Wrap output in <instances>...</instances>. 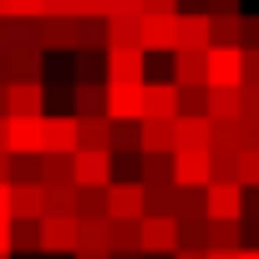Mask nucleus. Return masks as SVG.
<instances>
[{
	"mask_svg": "<svg viewBox=\"0 0 259 259\" xmlns=\"http://www.w3.org/2000/svg\"><path fill=\"white\" fill-rule=\"evenodd\" d=\"M138 254H143V259H173V254H178V219H168V213H143V219H138Z\"/></svg>",
	"mask_w": 259,
	"mask_h": 259,
	"instance_id": "nucleus-1",
	"label": "nucleus"
},
{
	"mask_svg": "<svg viewBox=\"0 0 259 259\" xmlns=\"http://www.w3.org/2000/svg\"><path fill=\"white\" fill-rule=\"evenodd\" d=\"M148 213V193L138 178H112L107 183V219H127V224H138Z\"/></svg>",
	"mask_w": 259,
	"mask_h": 259,
	"instance_id": "nucleus-2",
	"label": "nucleus"
},
{
	"mask_svg": "<svg viewBox=\"0 0 259 259\" xmlns=\"http://www.w3.org/2000/svg\"><path fill=\"white\" fill-rule=\"evenodd\" d=\"M239 76H244L239 46H208L203 51V87H239Z\"/></svg>",
	"mask_w": 259,
	"mask_h": 259,
	"instance_id": "nucleus-3",
	"label": "nucleus"
},
{
	"mask_svg": "<svg viewBox=\"0 0 259 259\" xmlns=\"http://www.w3.org/2000/svg\"><path fill=\"white\" fill-rule=\"evenodd\" d=\"M112 153H87V148H76L71 153V183L76 188H107L112 183Z\"/></svg>",
	"mask_w": 259,
	"mask_h": 259,
	"instance_id": "nucleus-4",
	"label": "nucleus"
},
{
	"mask_svg": "<svg viewBox=\"0 0 259 259\" xmlns=\"http://www.w3.org/2000/svg\"><path fill=\"white\" fill-rule=\"evenodd\" d=\"M107 122H143V81H107Z\"/></svg>",
	"mask_w": 259,
	"mask_h": 259,
	"instance_id": "nucleus-5",
	"label": "nucleus"
},
{
	"mask_svg": "<svg viewBox=\"0 0 259 259\" xmlns=\"http://www.w3.org/2000/svg\"><path fill=\"white\" fill-rule=\"evenodd\" d=\"M36 229H41V254H76V219L71 213H46Z\"/></svg>",
	"mask_w": 259,
	"mask_h": 259,
	"instance_id": "nucleus-6",
	"label": "nucleus"
},
{
	"mask_svg": "<svg viewBox=\"0 0 259 259\" xmlns=\"http://www.w3.org/2000/svg\"><path fill=\"white\" fill-rule=\"evenodd\" d=\"M173 31H178V16H143V31H138L143 56H173Z\"/></svg>",
	"mask_w": 259,
	"mask_h": 259,
	"instance_id": "nucleus-7",
	"label": "nucleus"
},
{
	"mask_svg": "<svg viewBox=\"0 0 259 259\" xmlns=\"http://www.w3.org/2000/svg\"><path fill=\"white\" fill-rule=\"evenodd\" d=\"M36 46L41 51H76V16H41Z\"/></svg>",
	"mask_w": 259,
	"mask_h": 259,
	"instance_id": "nucleus-8",
	"label": "nucleus"
},
{
	"mask_svg": "<svg viewBox=\"0 0 259 259\" xmlns=\"http://www.w3.org/2000/svg\"><path fill=\"white\" fill-rule=\"evenodd\" d=\"M6 117H46V87L41 81H11L6 87Z\"/></svg>",
	"mask_w": 259,
	"mask_h": 259,
	"instance_id": "nucleus-9",
	"label": "nucleus"
},
{
	"mask_svg": "<svg viewBox=\"0 0 259 259\" xmlns=\"http://www.w3.org/2000/svg\"><path fill=\"white\" fill-rule=\"evenodd\" d=\"M173 117H178V87L143 81V122H173Z\"/></svg>",
	"mask_w": 259,
	"mask_h": 259,
	"instance_id": "nucleus-10",
	"label": "nucleus"
},
{
	"mask_svg": "<svg viewBox=\"0 0 259 259\" xmlns=\"http://www.w3.org/2000/svg\"><path fill=\"white\" fill-rule=\"evenodd\" d=\"M203 219H244V188L239 183H208L203 188Z\"/></svg>",
	"mask_w": 259,
	"mask_h": 259,
	"instance_id": "nucleus-11",
	"label": "nucleus"
},
{
	"mask_svg": "<svg viewBox=\"0 0 259 259\" xmlns=\"http://www.w3.org/2000/svg\"><path fill=\"white\" fill-rule=\"evenodd\" d=\"M173 188H208L213 183V168H208V153H173Z\"/></svg>",
	"mask_w": 259,
	"mask_h": 259,
	"instance_id": "nucleus-12",
	"label": "nucleus"
},
{
	"mask_svg": "<svg viewBox=\"0 0 259 259\" xmlns=\"http://www.w3.org/2000/svg\"><path fill=\"white\" fill-rule=\"evenodd\" d=\"M107 81H148V56L138 46H112L107 51Z\"/></svg>",
	"mask_w": 259,
	"mask_h": 259,
	"instance_id": "nucleus-13",
	"label": "nucleus"
},
{
	"mask_svg": "<svg viewBox=\"0 0 259 259\" xmlns=\"http://www.w3.org/2000/svg\"><path fill=\"white\" fill-rule=\"evenodd\" d=\"M6 153H41V117H6Z\"/></svg>",
	"mask_w": 259,
	"mask_h": 259,
	"instance_id": "nucleus-14",
	"label": "nucleus"
},
{
	"mask_svg": "<svg viewBox=\"0 0 259 259\" xmlns=\"http://www.w3.org/2000/svg\"><path fill=\"white\" fill-rule=\"evenodd\" d=\"M173 51H208V16L203 11H178Z\"/></svg>",
	"mask_w": 259,
	"mask_h": 259,
	"instance_id": "nucleus-15",
	"label": "nucleus"
},
{
	"mask_svg": "<svg viewBox=\"0 0 259 259\" xmlns=\"http://www.w3.org/2000/svg\"><path fill=\"white\" fill-rule=\"evenodd\" d=\"M11 219L41 224L46 219V188L41 183H11Z\"/></svg>",
	"mask_w": 259,
	"mask_h": 259,
	"instance_id": "nucleus-16",
	"label": "nucleus"
},
{
	"mask_svg": "<svg viewBox=\"0 0 259 259\" xmlns=\"http://www.w3.org/2000/svg\"><path fill=\"white\" fill-rule=\"evenodd\" d=\"M41 153H76V117H41Z\"/></svg>",
	"mask_w": 259,
	"mask_h": 259,
	"instance_id": "nucleus-17",
	"label": "nucleus"
},
{
	"mask_svg": "<svg viewBox=\"0 0 259 259\" xmlns=\"http://www.w3.org/2000/svg\"><path fill=\"white\" fill-rule=\"evenodd\" d=\"M173 153H208V117H173Z\"/></svg>",
	"mask_w": 259,
	"mask_h": 259,
	"instance_id": "nucleus-18",
	"label": "nucleus"
},
{
	"mask_svg": "<svg viewBox=\"0 0 259 259\" xmlns=\"http://www.w3.org/2000/svg\"><path fill=\"white\" fill-rule=\"evenodd\" d=\"M76 148H87V153H112V122H107V117H76Z\"/></svg>",
	"mask_w": 259,
	"mask_h": 259,
	"instance_id": "nucleus-19",
	"label": "nucleus"
},
{
	"mask_svg": "<svg viewBox=\"0 0 259 259\" xmlns=\"http://www.w3.org/2000/svg\"><path fill=\"white\" fill-rule=\"evenodd\" d=\"M203 117L208 122H239V87H208Z\"/></svg>",
	"mask_w": 259,
	"mask_h": 259,
	"instance_id": "nucleus-20",
	"label": "nucleus"
},
{
	"mask_svg": "<svg viewBox=\"0 0 259 259\" xmlns=\"http://www.w3.org/2000/svg\"><path fill=\"white\" fill-rule=\"evenodd\" d=\"M138 153H173V122H138Z\"/></svg>",
	"mask_w": 259,
	"mask_h": 259,
	"instance_id": "nucleus-21",
	"label": "nucleus"
},
{
	"mask_svg": "<svg viewBox=\"0 0 259 259\" xmlns=\"http://www.w3.org/2000/svg\"><path fill=\"white\" fill-rule=\"evenodd\" d=\"M71 117H107V81H76V112Z\"/></svg>",
	"mask_w": 259,
	"mask_h": 259,
	"instance_id": "nucleus-22",
	"label": "nucleus"
},
{
	"mask_svg": "<svg viewBox=\"0 0 259 259\" xmlns=\"http://www.w3.org/2000/svg\"><path fill=\"white\" fill-rule=\"evenodd\" d=\"M173 87H203V51H173Z\"/></svg>",
	"mask_w": 259,
	"mask_h": 259,
	"instance_id": "nucleus-23",
	"label": "nucleus"
},
{
	"mask_svg": "<svg viewBox=\"0 0 259 259\" xmlns=\"http://www.w3.org/2000/svg\"><path fill=\"white\" fill-rule=\"evenodd\" d=\"M76 254H107V219H76Z\"/></svg>",
	"mask_w": 259,
	"mask_h": 259,
	"instance_id": "nucleus-24",
	"label": "nucleus"
},
{
	"mask_svg": "<svg viewBox=\"0 0 259 259\" xmlns=\"http://www.w3.org/2000/svg\"><path fill=\"white\" fill-rule=\"evenodd\" d=\"M208 249H244V229L239 219H208Z\"/></svg>",
	"mask_w": 259,
	"mask_h": 259,
	"instance_id": "nucleus-25",
	"label": "nucleus"
},
{
	"mask_svg": "<svg viewBox=\"0 0 259 259\" xmlns=\"http://www.w3.org/2000/svg\"><path fill=\"white\" fill-rule=\"evenodd\" d=\"M138 31H143V16H112L107 21V51L112 46H138ZM143 51V46H138Z\"/></svg>",
	"mask_w": 259,
	"mask_h": 259,
	"instance_id": "nucleus-26",
	"label": "nucleus"
},
{
	"mask_svg": "<svg viewBox=\"0 0 259 259\" xmlns=\"http://www.w3.org/2000/svg\"><path fill=\"white\" fill-rule=\"evenodd\" d=\"M107 254H138V224L107 219Z\"/></svg>",
	"mask_w": 259,
	"mask_h": 259,
	"instance_id": "nucleus-27",
	"label": "nucleus"
},
{
	"mask_svg": "<svg viewBox=\"0 0 259 259\" xmlns=\"http://www.w3.org/2000/svg\"><path fill=\"white\" fill-rule=\"evenodd\" d=\"M76 51H107V21L102 16H81L76 21Z\"/></svg>",
	"mask_w": 259,
	"mask_h": 259,
	"instance_id": "nucleus-28",
	"label": "nucleus"
},
{
	"mask_svg": "<svg viewBox=\"0 0 259 259\" xmlns=\"http://www.w3.org/2000/svg\"><path fill=\"white\" fill-rule=\"evenodd\" d=\"M71 183V158L66 153H41V188H61Z\"/></svg>",
	"mask_w": 259,
	"mask_h": 259,
	"instance_id": "nucleus-29",
	"label": "nucleus"
},
{
	"mask_svg": "<svg viewBox=\"0 0 259 259\" xmlns=\"http://www.w3.org/2000/svg\"><path fill=\"white\" fill-rule=\"evenodd\" d=\"M173 158V153H168ZM163 153H143V188H163V183H173V163H168Z\"/></svg>",
	"mask_w": 259,
	"mask_h": 259,
	"instance_id": "nucleus-30",
	"label": "nucleus"
},
{
	"mask_svg": "<svg viewBox=\"0 0 259 259\" xmlns=\"http://www.w3.org/2000/svg\"><path fill=\"white\" fill-rule=\"evenodd\" d=\"M178 249H203L208 254V219H178Z\"/></svg>",
	"mask_w": 259,
	"mask_h": 259,
	"instance_id": "nucleus-31",
	"label": "nucleus"
},
{
	"mask_svg": "<svg viewBox=\"0 0 259 259\" xmlns=\"http://www.w3.org/2000/svg\"><path fill=\"white\" fill-rule=\"evenodd\" d=\"M41 254V229L26 224V219H11V254Z\"/></svg>",
	"mask_w": 259,
	"mask_h": 259,
	"instance_id": "nucleus-32",
	"label": "nucleus"
},
{
	"mask_svg": "<svg viewBox=\"0 0 259 259\" xmlns=\"http://www.w3.org/2000/svg\"><path fill=\"white\" fill-rule=\"evenodd\" d=\"M208 46H239V16H208Z\"/></svg>",
	"mask_w": 259,
	"mask_h": 259,
	"instance_id": "nucleus-33",
	"label": "nucleus"
},
{
	"mask_svg": "<svg viewBox=\"0 0 259 259\" xmlns=\"http://www.w3.org/2000/svg\"><path fill=\"white\" fill-rule=\"evenodd\" d=\"M76 81H107V51H76Z\"/></svg>",
	"mask_w": 259,
	"mask_h": 259,
	"instance_id": "nucleus-34",
	"label": "nucleus"
},
{
	"mask_svg": "<svg viewBox=\"0 0 259 259\" xmlns=\"http://www.w3.org/2000/svg\"><path fill=\"white\" fill-rule=\"evenodd\" d=\"M76 219H107V188H76Z\"/></svg>",
	"mask_w": 259,
	"mask_h": 259,
	"instance_id": "nucleus-35",
	"label": "nucleus"
},
{
	"mask_svg": "<svg viewBox=\"0 0 259 259\" xmlns=\"http://www.w3.org/2000/svg\"><path fill=\"white\" fill-rule=\"evenodd\" d=\"M46 213H71V219H76V183L46 188Z\"/></svg>",
	"mask_w": 259,
	"mask_h": 259,
	"instance_id": "nucleus-36",
	"label": "nucleus"
},
{
	"mask_svg": "<svg viewBox=\"0 0 259 259\" xmlns=\"http://www.w3.org/2000/svg\"><path fill=\"white\" fill-rule=\"evenodd\" d=\"M208 87H178V117H203Z\"/></svg>",
	"mask_w": 259,
	"mask_h": 259,
	"instance_id": "nucleus-37",
	"label": "nucleus"
},
{
	"mask_svg": "<svg viewBox=\"0 0 259 259\" xmlns=\"http://www.w3.org/2000/svg\"><path fill=\"white\" fill-rule=\"evenodd\" d=\"M213 183H239V153H208Z\"/></svg>",
	"mask_w": 259,
	"mask_h": 259,
	"instance_id": "nucleus-38",
	"label": "nucleus"
},
{
	"mask_svg": "<svg viewBox=\"0 0 259 259\" xmlns=\"http://www.w3.org/2000/svg\"><path fill=\"white\" fill-rule=\"evenodd\" d=\"M239 188H259V148L239 153Z\"/></svg>",
	"mask_w": 259,
	"mask_h": 259,
	"instance_id": "nucleus-39",
	"label": "nucleus"
},
{
	"mask_svg": "<svg viewBox=\"0 0 259 259\" xmlns=\"http://www.w3.org/2000/svg\"><path fill=\"white\" fill-rule=\"evenodd\" d=\"M138 153V122H112V153Z\"/></svg>",
	"mask_w": 259,
	"mask_h": 259,
	"instance_id": "nucleus-40",
	"label": "nucleus"
},
{
	"mask_svg": "<svg viewBox=\"0 0 259 259\" xmlns=\"http://www.w3.org/2000/svg\"><path fill=\"white\" fill-rule=\"evenodd\" d=\"M239 51H259V16H239Z\"/></svg>",
	"mask_w": 259,
	"mask_h": 259,
	"instance_id": "nucleus-41",
	"label": "nucleus"
},
{
	"mask_svg": "<svg viewBox=\"0 0 259 259\" xmlns=\"http://www.w3.org/2000/svg\"><path fill=\"white\" fill-rule=\"evenodd\" d=\"M112 16H143V0H102V21Z\"/></svg>",
	"mask_w": 259,
	"mask_h": 259,
	"instance_id": "nucleus-42",
	"label": "nucleus"
},
{
	"mask_svg": "<svg viewBox=\"0 0 259 259\" xmlns=\"http://www.w3.org/2000/svg\"><path fill=\"white\" fill-rule=\"evenodd\" d=\"M11 16L16 21H41L46 16V0H11Z\"/></svg>",
	"mask_w": 259,
	"mask_h": 259,
	"instance_id": "nucleus-43",
	"label": "nucleus"
},
{
	"mask_svg": "<svg viewBox=\"0 0 259 259\" xmlns=\"http://www.w3.org/2000/svg\"><path fill=\"white\" fill-rule=\"evenodd\" d=\"M259 148V117H239V153Z\"/></svg>",
	"mask_w": 259,
	"mask_h": 259,
	"instance_id": "nucleus-44",
	"label": "nucleus"
},
{
	"mask_svg": "<svg viewBox=\"0 0 259 259\" xmlns=\"http://www.w3.org/2000/svg\"><path fill=\"white\" fill-rule=\"evenodd\" d=\"M244 56V76H239V87H259V51H239Z\"/></svg>",
	"mask_w": 259,
	"mask_h": 259,
	"instance_id": "nucleus-45",
	"label": "nucleus"
},
{
	"mask_svg": "<svg viewBox=\"0 0 259 259\" xmlns=\"http://www.w3.org/2000/svg\"><path fill=\"white\" fill-rule=\"evenodd\" d=\"M203 16H239V0H203Z\"/></svg>",
	"mask_w": 259,
	"mask_h": 259,
	"instance_id": "nucleus-46",
	"label": "nucleus"
},
{
	"mask_svg": "<svg viewBox=\"0 0 259 259\" xmlns=\"http://www.w3.org/2000/svg\"><path fill=\"white\" fill-rule=\"evenodd\" d=\"M143 16H178V0H143Z\"/></svg>",
	"mask_w": 259,
	"mask_h": 259,
	"instance_id": "nucleus-47",
	"label": "nucleus"
},
{
	"mask_svg": "<svg viewBox=\"0 0 259 259\" xmlns=\"http://www.w3.org/2000/svg\"><path fill=\"white\" fill-rule=\"evenodd\" d=\"M0 254H11V219H0Z\"/></svg>",
	"mask_w": 259,
	"mask_h": 259,
	"instance_id": "nucleus-48",
	"label": "nucleus"
},
{
	"mask_svg": "<svg viewBox=\"0 0 259 259\" xmlns=\"http://www.w3.org/2000/svg\"><path fill=\"white\" fill-rule=\"evenodd\" d=\"M0 219H11V183H0Z\"/></svg>",
	"mask_w": 259,
	"mask_h": 259,
	"instance_id": "nucleus-49",
	"label": "nucleus"
},
{
	"mask_svg": "<svg viewBox=\"0 0 259 259\" xmlns=\"http://www.w3.org/2000/svg\"><path fill=\"white\" fill-rule=\"evenodd\" d=\"M11 46V16H0V51Z\"/></svg>",
	"mask_w": 259,
	"mask_h": 259,
	"instance_id": "nucleus-50",
	"label": "nucleus"
},
{
	"mask_svg": "<svg viewBox=\"0 0 259 259\" xmlns=\"http://www.w3.org/2000/svg\"><path fill=\"white\" fill-rule=\"evenodd\" d=\"M0 183H11V153H0Z\"/></svg>",
	"mask_w": 259,
	"mask_h": 259,
	"instance_id": "nucleus-51",
	"label": "nucleus"
},
{
	"mask_svg": "<svg viewBox=\"0 0 259 259\" xmlns=\"http://www.w3.org/2000/svg\"><path fill=\"white\" fill-rule=\"evenodd\" d=\"M173 259H208V254H203V249H178Z\"/></svg>",
	"mask_w": 259,
	"mask_h": 259,
	"instance_id": "nucleus-52",
	"label": "nucleus"
},
{
	"mask_svg": "<svg viewBox=\"0 0 259 259\" xmlns=\"http://www.w3.org/2000/svg\"><path fill=\"white\" fill-rule=\"evenodd\" d=\"M208 259H239V249L229 254V249H208Z\"/></svg>",
	"mask_w": 259,
	"mask_h": 259,
	"instance_id": "nucleus-53",
	"label": "nucleus"
},
{
	"mask_svg": "<svg viewBox=\"0 0 259 259\" xmlns=\"http://www.w3.org/2000/svg\"><path fill=\"white\" fill-rule=\"evenodd\" d=\"M239 259H259V249H239Z\"/></svg>",
	"mask_w": 259,
	"mask_h": 259,
	"instance_id": "nucleus-54",
	"label": "nucleus"
},
{
	"mask_svg": "<svg viewBox=\"0 0 259 259\" xmlns=\"http://www.w3.org/2000/svg\"><path fill=\"white\" fill-rule=\"evenodd\" d=\"M0 153H6V117H0Z\"/></svg>",
	"mask_w": 259,
	"mask_h": 259,
	"instance_id": "nucleus-55",
	"label": "nucleus"
},
{
	"mask_svg": "<svg viewBox=\"0 0 259 259\" xmlns=\"http://www.w3.org/2000/svg\"><path fill=\"white\" fill-rule=\"evenodd\" d=\"M76 259H112V254H76Z\"/></svg>",
	"mask_w": 259,
	"mask_h": 259,
	"instance_id": "nucleus-56",
	"label": "nucleus"
},
{
	"mask_svg": "<svg viewBox=\"0 0 259 259\" xmlns=\"http://www.w3.org/2000/svg\"><path fill=\"white\" fill-rule=\"evenodd\" d=\"M0 117H6V87H0Z\"/></svg>",
	"mask_w": 259,
	"mask_h": 259,
	"instance_id": "nucleus-57",
	"label": "nucleus"
},
{
	"mask_svg": "<svg viewBox=\"0 0 259 259\" xmlns=\"http://www.w3.org/2000/svg\"><path fill=\"white\" fill-rule=\"evenodd\" d=\"M0 16H11V0H0Z\"/></svg>",
	"mask_w": 259,
	"mask_h": 259,
	"instance_id": "nucleus-58",
	"label": "nucleus"
},
{
	"mask_svg": "<svg viewBox=\"0 0 259 259\" xmlns=\"http://www.w3.org/2000/svg\"><path fill=\"white\" fill-rule=\"evenodd\" d=\"M0 259H11V254H0Z\"/></svg>",
	"mask_w": 259,
	"mask_h": 259,
	"instance_id": "nucleus-59",
	"label": "nucleus"
}]
</instances>
